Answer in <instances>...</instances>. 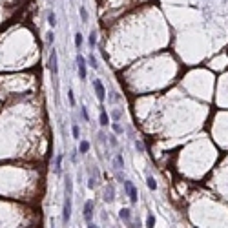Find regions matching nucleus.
Masks as SVG:
<instances>
[{"instance_id": "nucleus-19", "label": "nucleus", "mask_w": 228, "mask_h": 228, "mask_svg": "<svg viewBox=\"0 0 228 228\" xmlns=\"http://www.w3.org/2000/svg\"><path fill=\"white\" fill-rule=\"evenodd\" d=\"M68 97H70V102H71V106H75V97H73V91H68Z\"/></svg>"}, {"instance_id": "nucleus-11", "label": "nucleus", "mask_w": 228, "mask_h": 228, "mask_svg": "<svg viewBox=\"0 0 228 228\" xmlns=\"http://www.w3.org/2000/svg\"><path fill=\"white\" fill-rule=\"evenodd\" d=\"M79 150H80V153H86V151L90 150V142H88V141H82L80 146H79Z\"/></svg>"}, {"instance_id": "nucleus-18", "label": "nucleus", "mask_w": 228, "mask_h": 228, "mask_svg": "<svg viewBox=\"0 0 228 228\" xmlns=\"http://www.w3.org/2000/svg\"><path fill=\"white\" fill-rule=\"evenodd\" d=\"M88 42H90V46H91V47L95 46V42H97V38H95V33H91V35H90V40H88Z\"/></svg>"}, {"instance_id": "nucleus-21", "label": "nucleus", "mask_w": 228, "mask_h": 228, "mask_svg": "<svg viewBox=\"0 0 228 228\" xmlns=\"http://www.w3.org/2000/svg\"><path fill=\"white\" fill-rule=\"evenodd\" d=\"M148 226H153V223H155V219H153V215H148Z\"/></svg>"}, {"instance_id": "nucleus-22", "label": "nucleus", "mask_w": 228, "mask_h": 228, "mask_svg": "<svg viewBox=\"0 0 228 228\" xmlns=\"http://www.w3.org/2000/svg\"><path fill=\"white\" fill-rule=\"evenodd\" d=\"M113 130H115V132H117V133H121V132H122V128H121V126H119V124H113Z\"/></svg>"}, {"instance_id": "nucleus-17", "label": "nucleus", "mask_w": 228, "mask_h": 228, "mask_svg": "<svg viewBox=\"0 0 228 228\" xmlns=\"http://www.w3.org/2000/svg\"><path fill=\"white\" fill-rule=\"evenodd\" d=\"M53 40H55V35H53V33H47V37H46V42H47V44H53Z\"/></svg>"}, {"instance_id": "nucleus-2", "label": "nucleus", "mask_w": 228, "mask_h": 228, "mask_svg": "<svg viewBox=\"0 0 228 228\" xmlns=\"http://www.w3.org/2000/svg\"><path fill=\"white\" fill-rule=\"evenodd\" d=\"M93 88H95V91H97V99H99L100 102H104V99H106V91H104V86H102L100 79H95V80H93Z\"/></svg>"}, {"instance_id": "nucleus-1", "label": "nucleus", "mask_w": 228, "mask_h": 228, "mask_svg": "<svg viewBox=\"0 0 228 228\" xmlns=\"http://www.w3.org/2000/svg\"><path fill=\"white\" fill-rule=\"evenodd\" d=\"M71 192H73V184L71 179L66 181V201H64V213H62V221L68 223L71 217Z\"/></svg>"}, {"instance_id": "nucleus-3", "label": "nucleus", "mask_w": 228, "mask_h": 228, "mask_svg": "<svg viewBox=\"0 0 228 228\" xmlns=\"http://www.w3.org/2000/svg\"><path fill=\"white\" fill-rule=\"evenodd\" d=\"M49 70L53 71V75H59V64H57V49H51L49 53Z\"/></svg>"}, {"instance_id": "nucleus-6", "label": "nucleus", "mask_w": 228, "mask_h": 228, "mask_svg": "<svg viewBox=\"0 0 228 228\" xmlns=\"http://www.w3.org/2000/svg\"><path fill=\"white\" fill-rule=\"evenodd\" d=\"M84 217H86V221L90 223L91 221V217H93V203L91 201H88L86 203V208H84Z\"/></svg>"}, {"instance_id": "nucleus-12", "label": "nucleus", "mask_w": 228, "mask_h": 228, "mask_svg": "<svg viewBox=\"0 0 228 228\" xmlns=\"http://www.w3.org/2000/svg\"><path fill=\"white\" fill-rule=\"evenodd\" d=\"M146 181H148V188H150V190H155V188H157V183H155L153 177H148Z\"/></svg>"}, {"instance_id": "nucleus-13", "label": "nucleus", "mask_w": 228, "mask_h": 228, "mask_svg": "<svg viewBox=\"0 0 228 228\" xmlns=\"http://www.w3.org/2000/svg\"><path fill=\"white\" fill-rule=\"evenodd\" d=\"M130 215H132V212H130L128 208H124V210H121V219H130Z\"/></svg>"}, {"instance_id": "nucleus-4", "label": "nucleus", "mask_w": 228, "mask_h": 228, "mask_svg": "<svg viewBox=\"0 0 228 228\" xmlns=\"http://www.w3.org/2000/svg\"><path fill=\"white\" fill-rule=\"evenodd\" d=\"M77 62H79V79H80V80H86V77H88V71H86V60L82 59L80 55H77Z\"/></svg>"}, {"instance_id": "nucleus-14", "label": "nucleus", "mask_w": 228, "mask_h": 228, "mask_svg": "<svg viewBox=\"0 0 228 228\" xmlns=\"http://www.w3.org/2000/svg\"><path fill=\"white\" fill-rule=\"evenodd\" d=\"M80 44H82V35H80V33H77V35H75V46H77V47H80Z\"/></svg>"}, {"instance_id": "nucleus-23", "label": "nucleus", "mask_w": 228, "mask_h": 228, "mask_svg": "<svg viewBox=\"0 0 228 228\" xmlns=\"http://www.w3.org/2000/svg\"><path fill=\"white\" fill-rule=\"evenodd\" d=\"M117 164H119V168L122 166V157H117Z\"/></svg>"}, {"instance_id": "nucleus-16", "label": "nucleus", "mask_w": 228, "mask_h": 228, "mask_svg": "<svg viewBox=\"0 0 228 228\" xmlns=\"http://www.w3.org/2000/svg\"><path fill=\"white\" fill-rule=\"evenodd\" d=\"M90 66H93L95 70H97V66H99V64H97V60H95V57H93V55H90Z\"/></svg>"}, {"instance_id": "nucleus-7", "label": "nucleus", "mask_w": 228, "mask_h": 228, "mask_svg": "<svg viewBox=\"0 0 228 228\" xmlns=\"http://www.w3.org/2000/svg\"><path fill=\"white\" fill-rule=\"evenodd\" d=\"M100 124H102V126H108V124H109V117H108V113H106L104 109L100 111Z\"/></svg>"}, {"instance_id": "nucleus-5", "label": "nucleus", "mask_w": 228, "mask_h": 228, "mask_svg": "<svg viewBox=\"0 0 228 228\" xmlns=\"http://www.w3.org/2000/svg\"><path fill=\"white\" fill-rule=\"evenodd\" d=\"M124 186H126V190H128V195H130L132 203H135V201H137V190H135V186H133L130 181H126V183H124Z\"/></svg>"}, {"instance_id": "nucleus-9", "label": "nucleus", "mask_w": 228, "mask_h": 228, "mask_svg": "<svg viewBox=\"0 0 228 228\" xmlns=\"http://www.w3.org/2000/svg\"><path fill=\"white\" fill-rule=\"evenodd\" d=\"M47 24H49L51 28L57 26V17H55V13H49V15H47Z\"/></svg>"}, {"instance_id": "nucleus-15", "label": "nucleus", "mask_w": 228, "mask_h": 228, "mask_svg": "<svg viewBox=\"0 0 228 228\" xmlns=\"http://www.w3.org/2000/svg\"><path fill=\"white\" fill-rule=\"evenodd\" d=\"M71 133H73V137H75V139H79V126H77V124H73Z\"/></svg>"}, {"instance_id": "nucleus-20", "label": "nucleus", "mask_w": 228, "mask_h": 228, "mask_svg": "<svg viewBox=\"0 0 228 228\" xmlns=\"http://www.w3.org/2000/svg\"><path fill=\"white\" fill-rule=\"evenodd\" d=\"M82 117H84V121H90V117H88V109L82 106Z\"/></svg>"}, {"instance_id": "nucleus-10", "label": "nucleus", "mask_w": 228, "mask_h": 228, "mask_svg": "<svg viewBox=\"0 0 228 228\" xmlns=\"http://www.w3.org/2000/svg\"><path fill=\"white\" fill-rule=\"evenodd\" d=\"M79 15H80L82 22H86V20H88V11H86V8H84V6H80V9H79Z\"/></svg>"}, {"instance_id": "nucleus-8", "label": "nucleus", "mask_w": 228, "mask_h": 228, "mask_svg": "<svg viewBox=\"0 0 228 228\" xmlns=\"http://www.w3.org/2000/svg\"><path fill=\"white\" fill-rule=\"evenodd\" d=\"M60 164H62V155H57V161H55V172L60 174Z\"/></svg>"}]
</instances>
